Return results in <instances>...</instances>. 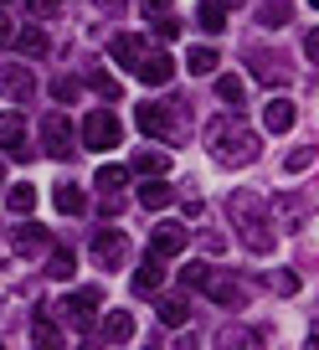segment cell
<instances>
[{
  "label": "cell",
  "mask_w": 319,
  "mask_h": 350,
  "mask_svg": "<svg viewBox=\"0 0 319 350\" xmlns=\"http://www.w3.org/2000/svg\"><path fill=\"white\" fill-rule=\"evenodd\" d=\"M206 144H211V154H217V165H227V170H232V165H253L258 150H263V144H258V134L247 129L237 113L211 119V124H206Z\"/></svg>",
  "instance_id": "1"
},
{
  "label": "cell",
  "mask_w": 319,
  "mask_h": 350,
  "mask_svg": "<svg viewBox=\"0 0 319 350\" xmlns=\"http://www.w3.org/2000/svg\"><path fill=\"white\" fill-rule=\"evenodd\" d=\"M232 221L242 227V242L258 252V258H268V252L278 247V237H273V221L263 217V201H258V196H232Z\"/></svg>",
  "instance_id": "2"
},
{
  "label": "cell",
  "mask_w": 319,
  "mask_h": 350,
  "mask_svg": "<svg viewBox=\"0 0 319 350\" xmlns=\"http://www.w3.org/2000/svg\"><path fill=\"white\" fill-rule=\"evenodd\" d=\"M77 134H83L88 150H119V144H124V124H119V113H113V109H93Z\"/></svg>",
  "instance_id": "3"
},
{
  "label": "cell",
  "mask_w": 319,
  "mask_h": 350,
  "mask_svg": "<svg viewBox=\"0 0 319 350\" xmlns=\"http://www.w3.org/2000/svg\"><path fill=\"white\" fill-rule=\"evenodd\" d=\"M42 150L57 154V160H67V154L77 150V129H72L67 113H46V119H42Z\"/></svg>",
  "instance_id": "4"
},
{
  "label": "cell",
  "mask_w": 319,
  "mask_h": 350,
  "mask_svg": "<svg viewBox=\"0 0 319 350\" xmlns=\"http://www.w3.org/2000/svg\"><path fill=\"white\" fill-rule=\"evenodd\" d=\"M98 304H103L98 288H77V294L62 299V319H67L72 329H93V309H98Z\"/></svg>",
  "instance_id": "5"
},
{
  "label": "cell",
  "mask_w": 319,
  "mask_h": 350,
  "mask_svg": "<svg viewBox=\"0 0 319 350\" xmlns=\"http://www.w3.org/2000/svg\"><path fill=\"white\" fill-rule=\"evenodd\" d=\"M0 93H5L11 103H31L36 98V72H31V67H21V62L0 67Z\"/></svg>",
  "instance_id": "6"
},
{
  "label": "cell",
  "mask_w": 319,
  "mask_h": 350,
  "mask_svg": "<svg viewBox=\"0 0 319 350\" xmlns=\"http://www.w3.org/2000/svg\"><path fill=\"white\" fill-rule=\"evenodd\" d=\"M124 258H129V237L113 232V227H103L98 237H93V262H98V268H119Z\"/></svg>",
  "instance_id": "7"
},
{
  "label": "cell",
  "mask_w": 319,
  "mask_h": 350,
  "mask_svg": "<svg viewBox=\"0 0 319 350\" xmlns=\"http://www.w3.org/2000/svg\"><path fill=\"white\" fill-rule=\"evenodd\" d=\"M186 242H191V232L180 227V221H160V227L150 232V252H154V258H176Z\"/></svg>",
  "instance_id": "8"
},
{
  "label": "cell",
  "mask_w": 319,
  "mask_h": 350,
  "mask_svg": "<svg viewBox=\"0 0 319 350\" xmlns=\"http://www.w3.org/2000/svg\"><path fill=\"white\" fill-rule=\"evenodd\" d=\"M160 288H165V258H144L139 268H134V294H144V299H160Z\"/></svg>",
  "instance_id": "9"
},
{
  "label": "cell",
  "mask_w": 319,
  "mask_h": 350,
  "mask_svg": "<svg viewBox=\"0 0 319 350\" xmlns=\"http://www.w3.org/2000/svg\"><path fill=\"white\" fill-rule=\"evenodd\" d=\"M11 247L21 252V258H36V252L52 247V232L36 227V221H26V227H16V232H11Z\"/></svg>",
  "instance_id": "10"
},
{
  "label": "cell",
  "mask_w": 319,
  "mask_h": 350,
  "mask_svg": "<svg viewBox=\"0 0 319 350\" xmlns=\"http://www.w3.org/2000/svg\"><path fill=\"white\" fill-rule=\"evenodd\" d=\"M170 77H176V62H170L165 52H144V62H139V83H150V88H165Z\"/></svg>",
  "instance_id": "11"
},
{
  "label": "cell",
  "mask_w": 319,
  "mask_h": 350,
  "mask_svg": "<svg viewBox=\"0 0 319 350\" xmlns=\"http://www.w3.org/2000/svg\"><path fill=\"white\" fill-rule=\"evenodd\" d=\"M109 57H113L119 67H134V72H139V62H144V42L124 31V36H113V42H109Z\"/></svg>",
  "instance_id": "12"
},
{
  "label": "cell",
  "mask_w": 319,
  "mask_h": 350,
  "mask_svg": "<svg viewBox=\"0 0 319 350\" xmlns=\"http://www.w3.org/2000/svg\"><path fill=\"white\" fill-rule=\"evenodd\" d=\"M294 119H299V109H294L288 98H273V103L263 109V129H268V134H288V129H294Z\"/></svg>",
  "instance_id": "13"
},
{
  "label": "cell",
  "mask_w": 319,
  "mask_h": 350,
  "mask_svg": "<svg viewBox=\"0 0 319 350\" xmlns=\"http://www.w3.org/2000/svg\"><path fill=\"white\" fill-rule=\"evenodd\" d=\"M52 201H57V211H62V217H83V211H88V191L77 186V180H62Z\"/></svg>",
  "instance_id": "14"
},
{
  "label": "cell",
  "mask_w": 319,
  "mask_h": 350,
  "mask_svg": "<svg viewBox=\"0 0 319 350\" xmlns=\"http://www.w3.org/2000/svg\"><path fill=\"white\" fill-rule=\"evenodd\" d=\"M186 319H191L186 294H160V325H170V329H186Z\"/></svg>",
  "instance_id": "15"
},
{
  "label": "cell",
  "mask_w": 319,
  "mask_h": 350,
  "mask_svg": "<svg viewBox=\"0 0 319 350\" xmlns=\"http://www.w3.org/2000/svg\"><path fill=\"white\" fill-rule=\"evenodd\" d=\"M206 299H217V304H237V299H242V284L217 268V273H211V284H206Z\"/></svg>",
  "instance_id": "16"
},
{
  "label": "cell",
  "mask_w": 319,
  "mask_h": 350,
  "mask_svg": "<svg viewBox=\"0 0 319 350\" xmlns=\"http://www.w3.org/2000/svg\"><path fill=\"white\" fill-rule=\"evenodd\" d=\"M134 124H139L150 139H154V134H170V109H160V103H139V119H134Z\"/></svg>",
  "instance_id": "17"
},
{
  "label": "cell",
  "mask_w": 319,
  "mask_h": 350,
  "mask_svg": "<svg viewBox=\"0 0 319 350\" xmlns=\"http://www.w3.org/2000/svg\"><path fill=\"white\" fill-rule=\"evenodd\" d=\"M93 186H98L103 196H124V186H129V170H124V165H98Z\"/></svg>",
  "instance_id": "18"
},
{
  "label": "cell",
  "mask_w": 319,
  "mask_h": 350,
  "mask_svg": "<svg viewBox=\"0 0 319 350\" xmlns=\"http://www.w3.org/2000/svg\"><path fill=\"white\" fill-rule=\"evenodd\" d=\"M217 350H263V345H258V335H253V329L227 325V329L217 335Z\"/></svg>",
  "instance_id": "19"
},
{
  "label": "cell",
  "mask_w": 319,
  "mask_h": 350,
  "mask_svg": "<svg viewBox=\"0 0 319 350\" xmlns=\"http://www.w3.org/2000/svg\"><path fill=\"white\" fill-rule=\"evenodd\" d=\"M196 26H201V31H206V36L227 31V11H221L217 0H201V5H196Z\"/></svg>",
  "instance_id": "20"
},
{
  "label": "cell",
  "mask_w": 319,
  "mask_h": 350,
  "mask_svg": "<svg viewBox=\"0 0 319 350\" xmlns=\"http://www.w3.org/2000/svg\"><path fill=\"white\" fill-rule=\"evenodd\" d=\"M170 201H176V191H170L165 180H144V186H139V206H150V211H165Z\"/></svg>",
  "instance_id": "21"
},
{
  "label": "cell",
  "mask_w": 319,
  "mask_h": 350,
  "mask_svg": "<svg viewBox=\"0 0 319 350\" xmlns=\"http://www.w3.org/2000/svg\"><path fill=\"white\" fill-rule=\"evenodd\" d=\"M134 170L150 175V180H160V175L170 170V154L165 150H139V154H134Z\"/></svg>",
  "instance_id": "22"
},
{
  "label": "cell",
  "mask_w": 319,
  "mask_h": 350,
  "mask_svg": "<svg viewBox=\"0 0 319 350\" xmlns=\"http://www.w3.org/2000/svg\"><path fill=\"white\" fill-rule=\"evenodd\" d=\"M103 335H109L113 345H124V340H134V314H129V309H113V314L103 319Z\"/></svg>",
  "instance_id": "23"
},
{
  "label": "cell",
  "mask_w": 319,
  "mask_h": 350,
  "mask_svg": "<svg viewBox=\"0 0 319 350\" xmlns=\"http://www.w3.org/2000/svg\"><path fill=\"white\" fill-rule=\"evenodd\" d=\"M16 42H21L26 57H46V52H52V42H46L42 26H26V31H16Z\"/></svg>",
  "instance_id": "24"
},
{
  "label": "cell",
  "mask_w": 319,
  "mask_h": 350,
  "mask_svg": "<svg viewBox=\"0 0 319 350\" xmlns=\"http://www.w3.org/2000/svg\"><path fill=\"white\" fill-rule=\"evenodd\" d=\"M5 206H11L16 217H26V211L36 206V186H31V180H21V186H11V191H5Z\"/></svg>",
  "instance_id": "25"
},
{
  "label": "cell",
  "mask_w": 319,
  "mask_h": 350,
  "mask_svg": "<svg viewBox=\"0 0 319 350\" xmlns=\"http://www.w3.org/2000/svg\"><path fill=\"white\" fill-rule=\"evenodd\" d=\"M247 62H253V72L263 77V83H278V77H283V62H278L273 52H247Z\"/></svg>",
  "instance_id": "26"
},
{
  "label": "cell",
  "mask_w": 319,
  "mask_h": 350,
  "mask_svg": "<svg viewBox=\"0 0 319 350\" xmlns=\"http://www.w3.org/2000/svg\"><path fill=\"white\" fill-rule=\"evenodd\" d=\"M31 350H62V335H57L52 319H36V329H31Z\"/></svg>",
  "instance_id": "27"
},
{
  "label": "cell",
  "mask_w": 319,
  "mask_h": 350,
  "mask_svg": "<svg viewBox=\"0 0 319 350\" xmlns=\"http://www.w3.org/2000/svg\"><path fill=\"white\" fill-rule=\"evenodd\" d=\"M211 273H217L211 262H186V268H180V284H186V288H201V294H206Z\"/></svg>",
  "instance_id": "28"
},
{
  "label": "cell",
  "mask_w": 319,
  "mask_h": 350,
  "mask_svg": "<svg viewBox=\"0 0 319 350\" xmlns=\"http://www.w3.org/2000/svg\"><path fill=\"white\" fill-rule=\"evenodd\" d=\"M186 67L196 77H206V72H217V46H191V57H186Z\"/></svg>",
  "instance_id": "29"
},
{
  "label": "cell",
  "mask_w": 319,
  "mask_h": 350,
  "mask_svg": "<svg viewBox=\"0 0 319 350\" xmlns=\"http://www.w3.org/2000/svg\"><path fill=\"white\" fill-rule=\"evenodd\" d=\"M288 16H294V0H268L263 11H258V21H263V26H283Z\"/></svg>",
  "instance_id": "30"
},
{
  "label": "cell",
  "mask_w": 319,
  "mask_h": 350,
  "mask_svg": "<svg viewBox=\"0 0 319 350\" xmlns=\"http://www.w3.org/2000/svg\"><path fill=\"white\" fill-rule=\"evenodd\" d=\"M217 98L221 103H242L247 98V83H242V77H217Z\"/></svg>",
  "instance_id": "31"
},
{
  "label": "cell",
  "mask_w": 319,
  "mask_h": 350,
  "mask_svg": "<svg viewBox=\"0 0 319 350\" xmlns=\"http://www.w3.org/2000/svg\"><path fill=\"white\" fill-rule=\"evenodd\" d=\"M72 268H77V258H72L67 247H57L52 262H46V273H52V278H72Z\"/></svg>",
  "instance_id": "32"
},
{
  "label": "cell",
  "mask_w": 319,
  "mask_h": 350,
  "mask_svg": "<svg viewBox=\"0 0 319 350\" xmlns=\"http://www.w3.org/2000/svg\"><path fill=\"white\" fill-rule=\"evenodd\" d=\"M314 160H319V154H314V144H304V150H294V154L283 160V170H288V175H299V170H309Z\"/></svg>",
  "instance_id": "33"
},
{
  "label": "cell",
  "mask_w": 319,
  "mask_h": 350,
  "mask_svg": "<svg viewBox=\"0 0 319 350\" xmlns=\"http://www.w3.org/2000/svg\"><path fill=\"white\" fill-rule=\"evenodd\" d=\"M93 88H98V93H103V98H119V93H124V83H119V77H109V72H93Z\"/></svg>",
  "instance_id": "34"
},
{
  "label": "cell",
  "mask_w": 319,
  "mask_h": 350,
  "mask_svg": "<svg viewBox=\"0 0 319 350\" xmlns=\"http://www.w3.org/2000/svg\"><path fill=\"white\" fill-rule=\"evenodd\" d=\"M0 139H5V144L21 139V113H0Z\"/></svg>",
  "instance_id": "35"
},
{
  "label": "cell",
  "mask_w": 319,
  "mask_h": 350,
  "mask_svg": "<svg viewBox=\"0 0 319 350\" xmlns=\"http://www.w3.org/2000/svg\"><path fill=\"white\" fill-rule=\"evenodd\" d=\"M268 284H273L278 294H299V273H288V268H283V273H273Z\"/></svg>",
  "instance_id": "36"
},
{
  "label": "cell",
  "mask_w": 319,
  "mask_h": 350,
  "mask_svg": "<svg viewBox=\"0 0 319 350\" xmlns=\"http://www.w3.org/2000/svg\"><path fill=\"white\" fill-rule=\"evenodd\" d=\"M180 31H186V26H180V21H176V16H165V21L154 26V36H160V42H176V36H180Z\"/></svg>",
  "instance_id": "37"
},
{
  "label": "cell",
  "mask_w": 319,
  "mask_h": 350,
  "mask_svg": "<svg viewBox=\"0 0 319 350\" xmlns=\"http://www.w3.org/2000/svg\"><path fill=\"white\" fill-rule=\"evenodd\" d=\"M52 93H57V103H72V98H77V83H72V77H57Z\"/></svg>",
  "instance_id": "38"
},
{
  "label": "cell",
  "mask_w": 319,
  "mask_h": 350,
  "mask_svg": "<svg viewBox=\"0 0 319 350\" xmlns=\"http://www.w3.org/2000/svg\"><path fill=\"white\" fill-rule=\"evenodd\" d=\"M304 57H309V62H319V26L304 36Z\"/></svg>",
  "instance_id": "39"
},
{
  "label": "cell",
  "mask_w": 319,
  "mask_h": 350,
  "mask_svg": "<svg viewBox=\"0 0 319 350\" xmlns=\"http://www.w3.org/2000/svg\"><path fill=\"white\" fill-rule=\"evenodd\" d=\"M139 11L150 16V21H154V16H160V11H170V0H139Z\"/></svg>",
  "instance_id": "40"
},
{
  "label": "cell",
  "mask_w": 319,
  "mask_h": 350,
  "mask_svg": "<svg viewBox=\"0 0 319 350\" xmlns=\"http://www.w3.org/2000/svg\"><path fill=\"white\" fill-rule=\"evenodd\" d=\"M5 150H11V160H31V154H36V150H31V144H26V139H16V144H5Z\"/></svg>",
  "instance_id": "41"
},
{
  "label": "cell",
  "mask_w": 319,
  "mask_h": 350,
  "mask_svg": "<svg viewBox=\"0 0 319 350\" xmlns=\"http://www.w3.org/2000/svg\"><path fill=\"white\" fill-rule=\"evenodd\" d=\"M176 350H201V340L191 335V329H180V335H176Z\"/></svg>",
  "instance_id": "42"
},
{
  "label": "cell",
  "mask_w": 319,
  "mask_h": 350,
  "mask_svg": "<svg viewBox=\"0 0 319 350\" xmlns=\"http://www.w3.org/2000/svg\"><path fill=\"white\" fill-rule=\"evenodd\" d=\"M11 42H16V26L5 21V16H0V46H11Z\"/></svg>",
  "instance_id": "43"
},
{
  "label": "cell",
  "mask_w": 319,
  "mask_h": 350,
  "mask_svg": "<svg viewBox=\"0 0 319 350\" xmlns=\"http://www.w3.org/2000/svg\"><path fill=\"white\" fill-rule=\"evenodd\" d=\"M26 5H31V16H46V11H52V0H26Z\"/></svg>",
  "instance_id": "44"
},
{
  "label": "cell",
  "mask_w": 319,
  "mask_h": 350,
  "mask_svg": "<svg viewBox=\"0 0 319 350\" xmlns=\"http://www.w3.org/2000/svg\"><path fill=\"white\" fill-rule=\"evenodd\" d=\"M98 5H103V11H119V16H124V0H98Z\"/></svg>",
  "instance_id": "45"
},
{
  "label": "cell",
  "mask_w": 319,
  "mask_h": 350,
  "mask_svg": "<svg viewBox=\"0 0 319 350\" xmlns=\"http://www.w3.org/2000/svg\"><path fill=\"white\" fill-rule=\"evenodd\" d=\"M309 350H319V325H314V335H309Z\"/></svg>",
  "instance_id": "46"
},
{
  "label": "cell",
  "mask_w": 319,
  "mask_h": 350,
  "mask_svg": "<svg viewBox=\"0 0 319 350\" xmlns=\"http://www.w3.org/2000/svg\"><path fill=\"white\" fill-rule=\"evenodd\" d=\"M217 5H221V11H227V5H247V0H217Z\"/></svg>",
  "instance_id": "47"
},
{
  "label": "cell",
  "mask_w": 319,
  "mask_h": 350,
  "mask_svg": "<svg viewBox=\"0 0 319 350\" xmlns=\"http://www.w3.org/2000/svg\"><path fill=\"white\" fill-rule=\"evenodd\" d=\"M0 186H5V160H0Z\"/></svg>",
  "instance_id": "48"
},
{
  "label": "cell",
  "mask_w": 319,
  "mask_h": 350,
  "mask_svg": "<svg viewBox=\"0 0 319 350\" xmlns=\"http://www.w3.org/2000/svg\"><path fill=\"white\" fill-rule=\"evenodd\" d=\"M309 5H319V0H309Z\"/></svg>",
  "instance_id": "49"
},
{
  "label": "cell",
  "mask_w": 319,
  "mask_h": 350,
  "mask_svg": "<svg viewBox=\"0 0 319 350\" xmlns=\"http://www.w3.org/2000/svg\"><path fill=\"white\" fill-rule=\"evenodd\" d=\"M52 5H57V0H52Z\"/></svg>",
  "instance_id": "50"
}]
</instances>
